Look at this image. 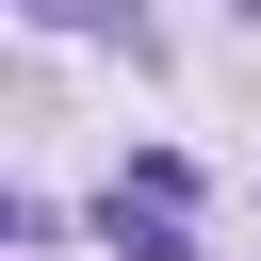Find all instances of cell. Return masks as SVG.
Returning <instances> with one entry per match:
<instances>
[{
  "instance_id": "obj_2",
  "label": "cell",
  "mask_w": 261,
  "mask_h": 261,
  "mask_svg": "<svg viewBox=\"0 0 261 261\" xmlns=\"http://www.w3.org/2000/svg\"><path fill=\"white\" fill-rule=\"evenodd\" d=\"M16 16H49V33H130V49H147V16H130V0H16Z\"/></svg>"
},
{
  "instance_id": "obj_3",
  "label": "cell",
  "mask_w": 261,
  "mask_h": 261,
  "mask_svg": "<svg viewBox=\"0 0 261 261\" xmlns=\"http://www.w3.org/2000/svg\"><path fill=\"white\" fill-rule=\"evenodd\" d=\"M228 16H261V0H228Z\"/></svg>"
},
{
  "instance_id": "obj_1",
  "label": "cell",
  "mask_w": 261,
  "mask_h": 261,
  "mask_svg": "<svg viewBox=\"0 0 261 261\" xmlns=\"http://www.w3.org/2000/svg\"><path fill=\"white\" fill-rule=\"evenodd\" d=\"M114 261H196V245H179V212H147V196H114Z\"/></svg>"
}]
</instances>
